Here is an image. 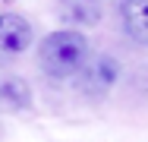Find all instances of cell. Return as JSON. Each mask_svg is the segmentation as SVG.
I'll return each mask as SVG.
<instances>
[{
  "instance_id": "cell-1",
  "label": "cell",
  "mask_w": 148,
  "mask_h": 142,
  "mask_svg": "<svg viewBox=\"0 0 148 142\" xmlns=\"http://www.w3.org/2000/svg\"><path fill=\"white\" fill-rule=\"evenodd\" d=\"M88 38L76 28H60V32H51L41 48H38V66L44 76L51 79H69L76 76L85 60H88Z\"/></svg>"
},
{
  "instance_id": "cell-2",
  "label": "cell",
  "mask_w": 148,
  "mask_h": 142,
  "mask_svg": "<svg viewBox=\"0 0 148 142\" xmlns=\"http://www.w3.org/2000/svg\"><path fill=\"white\" fill-rule=\"evenodd\" d=\"M117 79H120V63L110 54L91 57V60H85V66L79 70V88L88 98H104L114 88Z\"/></svg>"
},
{
  "instance_id": "cell-3",
  "label": "cell",
  "mask_w": 148,
  "mask_h": 142,
  "mask_svg": "<svg viewBox=\"0 0 148 142\" xmlns=\"http://www.w3.org/2000/svg\"><path fill=\"white\" fill-rule=\"evenodd\" d=\"M32 22L19 13H0V54H22L32 44Z\"/></svg>"
},
{
  "instance_id": "cell-4",
  "label": "cell",
  "mask_w": 148,
  "mask_h": 142,
  "mask_svg": "<svg viewBox=\"0 0 148 142\" xmlns=\"http://www.w3.org/2000/svg\"><path fill=\"white\" fill-rule=\"evenodd\" d=\"M120 19L126 35L136 44L148 48V0H120Z\"/></svg>"
},
{
  "instance_id": "cell-5",
  "label": "cell",
  "mask_w": 148,
  "mask_h": 142,
  "mask_svg": "<svg viewBox=\"0 0 148 142\" xmlns=\"http://www.w3.org/2000/svg\"><path fill=\"white\" fill-rule=\"evenodd\" d=\"M0 104L13 111H25L32 104V88L22 76H3L0 79Z\"/></svg>"
},
{
  "instance_id": "cell-6",
  "label": "cell",
  "mask_w": 148,
  "mask_h": 142,
  "mask_svg": "<svg viewBox=\"0 0 148 142\" xmlns=\"http://www.w3.org/2000/svg\"><path fill=\"white\" fill-rule=\"evenodd\" d=\"M82 3H98V0H82Z\"/></svg>"
}]
</instances>
